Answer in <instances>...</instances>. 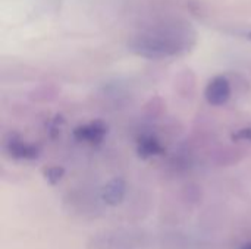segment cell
I'll return each mask as SVG.
<instances>
[{
	"mask_svg": "<svg viewBox=\"0 0 251 249\" xmlns=\"http://www.w3.org/2000/svg\"><path fill=\"white\" fill-rule=\"evenodd\" d=\"M107 134V128L104 123L96 120V122H90L87 125L78 126L74 131V136L79 141V142H87V144H100L104 136Z\"/></svg>",
	"mask_w": 251,
	"mask_h": 249,
	"instance_id": "3",
	"label": "cell"
},
{
	"mask_svg": "<svg viewBox=\"0 0 251 249\" xmlns=\"http://www.w3.org/2000/svg\"><path fill=\"white\" fill-rule=\"evenodd\" d=\"M234 139H238V141H249V142H251V128L240 129V131L234 135Z\"/></svg>",
	"mask_w": 251,
	"mask_h": 249,
	"instance_id": "8",
	"label": "cell"
},
{
	"mask_svg": "<svg viewBox=\"0 0 251 249\" xmlns=\"http://www.w3.org/2000/svg\"><path fill=\"white\" fill-rule=\"evenodd\" d=\"M6 151L10 157L16 160H34L38 156V151L34 145L19 139V138H10L6 142Z\"/></svg>",
	"mask_w": 251,
	"mask_h": 249,
	"instance_id": "5",
	"label": "cell"
},
{
	"mask_svg": "<svg viewBox=\"0 0 251 249\" xmlns=\"http://www.w3.org/2000/svg\"><path fill=\"white\" fill-rule=\"evenodd\" d=\"M125 194H126V183L124 179L121 178H113L112 181H109L103 189H101V200L104 204L110 205V207H116L119 205L124 198H125Z\"/></svg>",
	"mask_w": 251,
	"mask_h": 249,
	"instance_id": "4",
	"label": "cell"
},
{
	"mask_svg": "<svg viewBox=\"0 0 251 249\" xmlns=\"http://www.w3.org/2000/svg\"><path fill=\"white\" fill-rule=\"evenodd\" d=\"M231 92L232 90L229 81L225 76H216L207 84L204 90V97L209 104L219 107L228 103V100L231 98Z\"/></svg>",
	"mask_w": 251,
	"mask_h": 249,
	"instance_id": "2",
	"label": "cell"
},
{
	"mask_svg": "<svg viewBox=\"0 0 251 249\" xmlns=\"http://www.w3.org/2000/svg\"><path fill=\"white\" fill-rule=\"evenodd\" d=\"M63 175H65V170L62 167H57V166H53V167H49L44 170V178L50 185L59 183L60 179L63 178Z\"/></svg>",
	"mask_w": 251,
	"mask_h": 249,
	"instance_id": "7",
	"label": "cell"
},
{
	"mask_svg": "<svg viewBox=\"0 0 251 249\" xmlns=\"http://www.w3.org/2000/svg\"><path fill=\"white\" fill-rule=\"evenodd\" d=\"M137 151H138V156L143 157V158H150V157H154V156H159L163 153V147L160 145V142L151 136V135H147V136H143L138 142V147H137Z\"/></svg>",
	"mask_w": 251,
	"mask_h": 249,
	"instance_id": "6",
	"label": "cell"
},
{
	"mask_svg": "<svg viewBox=\"0 0 251 249\" xmlns=\"http://www.w3.org/2000/svg\"><path fill=\"white\" fill-rule=\"evenodd\" d=\"M240 249H251V242H247V244H244V245H241Z\"/></svg>",
	"mask_w": 251,
	"mask_h": 249,
	"instance_id": "9",
	"label": "cell"
},
{
	"mask_svg": "<svg viewBox=\"0 0 251 249\" xmlns=\"http://www.w3.org/2000/svg\"><path fill=\"white\" fill-rule=\"evenodd\" d=\"M247 38H249V40L251 41V32H249V34H247Z\"/></svg>",
	"mask_w": 251,
	"mask_h": 249,
	"instance_id": "10",
	"label": "cell"
},
{
	"mask_svg": "<svg viewBox=\"0 0 251 249\" xmlns=\"http://www.w3.org/2000/svg\"><path fill=\"white\" fill-rule=\"evenodd\" d=\"M196 45V32L187 23L153 25L137 35L129 43V48L144 59L162 60L185 54Z\"/></svg>",
	"mask_w": 251,
	"mask_h": 249,
	"instance_id": "1",
	"label": "cell"
}]
</instances>
